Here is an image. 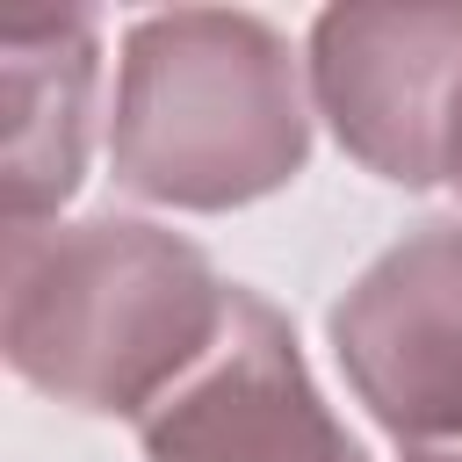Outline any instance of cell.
Returning <instances> with one entry per match:
<instances>
[{
    "label": "cell",
    "mask_w": 462,
    "mask_h": 462,
    "mask_svg": "<svg viewBox=\"0 0 462 462\" xmlns=\"http://www.w3.org/2000/svg\"><path fill=\"white\" fill-rule=\"evenodd\" d=\"M404 462H462V448H448V455H404Z\"/></svg>",
    "instance_id": "obj_8"
},
{
    "label": "cell",
    "mask_w": 462,
    "mask_h": 462,
    "mask_svg": "<svg viewBox=\"0 0 462 462\" xmlns=\"http://www.w3.org/2000/svg\"><path fill=\"white\" fill-rule=\"evenodd\" d=\"M310 72L267 14H137L116 65L108 173L152 209L224 217L310 166Z\"/></svg>",
    "instance_id": "obj_2"
},
{
    "label": "cell",
    "mask_w": 462,
    "mask_h": 462,
    "mask_svg": "<svg viewBox=\"0 0 462 462\" xmlns=\"http://www.w3.org/2000/svg\"><path fill=\"white\" fill-rule=\"evenodd\" d=\"M144 462H361L354 433L310 383L289 318L238 289V318L209 368L144 426Z\"/></svg>",
    "instance_id": "obj_5"
},
{
    "label": "cell",
    "mask_w": 462,
    "mask_h": 462,
    "mask_svg": "<svg viewBox=\"0 0 462 462\" xmlns=\"http://www.w3.org/2000/svg\"><path fill=\"white\" fill-rule=\"evenodd\" d=\"M238 318V282L144 217L14 224L0 238L7 368L94 419H152L188 390Z\"/></svg>",
    "instance_id": "obj_1"
},
{
    "label": "cell",
    "mask_w": 462,
    "mask_h": 462,
    "mask_svg": "<svg viewBox=\"0 0 462 462\" xmlns=\"http://www.w3.org/2000/svg\"><path fill=\"white\" fill-rule=\"evenodd\" d=\"M448 188L462 195V144H455V166H448Z\"/></svg>",
    "instance_id": "obj_7"
},
{
    "label": "cell",
    "mask_w": 462,
    "mask_h": 462,
    "mask_svg": "<svg viewBox=\"0 0 462 462\" xmlns=\"http://www.w3.org/2000/svg\"><path fill=\"white\" fill-rule=\"evenodd\" d=\"M354 404L404 448H462V224H419L383 245L325 310Z\"/></svg>",
    "instance_id": "obj_4"
},
{
    "label": "cell",
    "mask_w": 462,
    "mask_h": 462,
    "mask_svg": "<svg viewBox=\"0 0 462 462\" xmlns=\"http://www.w3.org/2000/svg\"><path fill=\"white\" fill-rule=\"evenodd\" d=\"M101 22L94 14H22L0 29V195L14 224H58L94 144Z\"/></svg>",
    "instance_id": "obj_6"
},
{
    "label": "cell",
    "mask_w": 462,
    "mask_h": 462,
    "mask_svg": "<svg viewBox=\"0 0 462 462\" xmlns=\"http://www.w3.org/2000/svg\"><path fill=\"white\" fill-rule=\"evenodd\" d=\"M310 108L390 188H440L462 144V7H325L310 22Z\"/></svg>",
    "instance_id": "obj_3"
}]
</instances>
